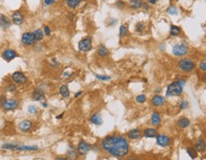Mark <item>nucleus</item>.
Here are the masks:
<instances>
[{
	"label": "nucleus",
	"mask_w": 206,
	"mask_h": 160,
	"mask_svg": "<svg viewBox=\"0 0 206 160\" xmlns=\"http://www.w3.org/2000/svg\"><path fill=\"white\" fill-rule=\"evenodd\" d=\"M63 75H64L65 77H70V76L72 75V73H64Z\"/></svg>",
	"instance_id": "obj_54"
},
{
	"label": "nucleus",
	"mask_w": 206,
	"mask_h": 160,
	"mask_svg": "<svg viewBox=\"0 0 206 160\" xmlns=\"http://www.w3.org/2000/svg\"><path fill=\"white\" fill-rule=\"evenodd\" d=\"M191 124V121L189 120L187 117H180L178 120L177 121V125L180 127V129H186L188 128Z\"/></svg>",
	"instance_id": "obj_21"
},
{
	"label": "nucleus",
	"mask_w": 206,
	"mask_h": 160,
	"mask_svg": "<svg viewBox=\"0 0 206 160\" xmlns=\"http://www.w3.org/2000/svg\"><path fill=\"white\" fill-rule=\"evenodd\" d=\"M159 48H160V49H162L161 51H164V49H165V45H164V44H162V45L159 46Z\"/></svg>",
	"instance_id": "obj_55"
},
{
	"label": "nucleus",
	"mask_w": 206,
	"mask_h": 160,
	"mask_svg": "<svg viewBox=\"0 0 206 160\" xmlns=\"http://www.w3.org/2000/svg\"><path fill=\"white\" fill-rule=\"evenodd\" d=\"M59 94L62 95V97L64 98H69L70 97V90H69V87L68 85H62V86H60L59 88Z\"/></svg>",
	"instance_id": "obj_27"
},
{
	"label": "nucleus",
	"mask_w": 206,
	"mask_h": 160,
	"mask_svg": "<svg viewBox=\"0 0 206 160\" xmlns=\"http://www.w3.org/2000/svg\"><path fill=\"white\" fill-rule=\"evenodd\" d=\"M103 151L115 157H124L130 152V146L127 139L118 134L108 135L101 141Z\"/></svg>",
	"instance_id": "obj_1"
},
{
	"label": "nucleus",
	"mask_w": 206,
	"mask_h": 160,
	"mask_svg": "<svg viewBox=\"0 0 206 160\" xmlns=\"http://www.w3.org/2000/svg\"><path fill=\"white\" fill-rule=\"evenodd\" d=\"M51 33H52V30H51L49 26H45V27H44V33H45L47 36L51 35Z\"/></svg>",
	"instance_id": "obj_43"
},
{
	"label": "nucleus",
	"mask_w": 206,
	"mask_h": 160,
	"mask_svg": "<svg viewBox=\"0 0 206 160\" xmlns=\"http://www.w3.org/2000/svg\"><path fill=\"white\" fill-rule=\"evenodd\" d=\"M142 132L139 130V129H133V130L129 131L127 132V136L130 139H133V140H136V139H139L142 136Z\"/></svg>",
	"instance_id": "obj_16"
},
{
	"label": "nucleus",
	"mask_w": 206,
	"mask_h": 160,
	"mask_svg": "<svg viewBox=\"0 0 206 160\" xmlns=\"http://www.w3.org/2000/svg\"><path fill=\"white\" fill-rule=\"evenodd\" d=\"M42 106L44 108H48V103H47L46 101H42Z\"/></svg>",
	"instance_id": "obj_51"
},
{
	"label": "nucleus",
	"mask_w": 206,
	"mask_h": 160,
	"mask_svg": "<svg viewBox=\"0 0 206 160\" xmlns=\"http://www.w3.org/2000/svg\"><path fill=\"white\" fill-rule=\"evenodd\" d=\"M144 30H145V24H144L143 22L136 23V33H142Z\"/></svg>",
	"instance_id": "obj_35"
},
{
	"label": "nucleus",
	"mask_w": 206,
	"mask_h": 160,
	"mask_svg": "<svg viewBox=\"0 0 206 160\" xmlns=\"http://www.w3.org/2000/svg\"><path fill=\"white\" fill-rule=\"evenodd\" d=\"M43 2H44V4H45L46 6H50L52 4H54V0H43Z\"/></svg>",
	"instance_id": "obj_44"
},
{
	"label": "nucleus",
	"mask_w": 206,
	"mask_h": 160,
	"mask_svg": "<svg viewBox=\"0 0 206 160\" xmlns=\"http://www.w3.org/2000/svg\"><path fill=\"white\" fill-rule=\"evenodd\" d=\"M160 121H161V117H160V114L157 113V112H154L151 115V122L154 126H157L160 124Z\"/></svg>",
	"instance_id": "obj_25"
},
{
	"label": "nucleus",
	"mask_w": 206,
	"mask_h": 160,
	"mask_svg": "<svg viewBox=\"0 0 206 160\" xmlns=\"http://www.w3.org/2000/svg\"><path fill=\"white\" fill-rule=\"evenodd\" d=\"M93 48V39L91 36L83 37L79 42H78V50L82 53L90 52Z\"/></svg>",
	"instance_id": "obj_4"
},
{
	"label": "nucleus",
	"mask_w": 206,
	"mask_h": 160,
	"mask_svg": "<svg viewBox=\"0 0 206 160\" xmlns=\"http://www.w3.org/2000/svg\"><path fill=\"white\" fill-rule=\"evenodd\" d=\"M19 106V102L16 99H6L2 104L4 111H13Z\"/></svg>",
	"instance_id": "obj_9"
},
{
	"label": "nucleus",
	"mask_w": 206,
	"mask_h": 160,
	"mask_svg": "<svg viewBox=\"0 0 206 160\" xmlns=\"http://www.w3.org/2000/svg\"><path fill=\"white\" fill-rule=\"evenodd\" d=\"M58 65H59V64H58L57 61H56V59H53V62L51 63V66H53V67H54V68H56V67H58Z\"/></svg>",
	"instance_id": "obj_45"
},
{
	"label": "nucleus",
	"mask_w": 206,
	"mask_h": 160,
	"mask_svg": "<svg viewBox=\"0 0 206 160\" xmlns=\"http://www.w3.org/2000/svg\"><path fill=\"white\" fill-rule=\"evenodd\" d=\"M63 114H61L60 115H57V116H56V118H57V119H60L61 117H62V116H63Z\"/></svg>",
	"instance_id": "obj_56"
},
{
	"label": "nucleus",
	"mask_w": 206,
	"mask_h": 160,
	"mask_svg": "<svg viewBox=\"0 0 206 160\" xmlns=\"http://www.w3.org/2000/svg\"><path fill=\"white\" fill-rule=\"evenodd\" d=\"M198 66H200V69L201 71H206V59L200 61V65H198Z\"/></svg>",
	"instance_id": "obj_42"
},
{
	"label": "nucleus",
	"mask_w": 206,
	"mask_h": 160,
	"mask_svg": "<svg viewBox=\"0 0 206 160\" xmlns=\"http://www.w3.org/2000/svg\"><path fill=\"white\" fill-rule=\"evenodd\" d=\"M116 6L119 9H123L126 7V3L124 1H122V0H118V1L116 2Z\"/></svg>",
	"instance_id": "obj_41"
},
{
	"label": "nucleus",
	"mask_w": 206,
	"mask_h": 160,
	"mask_svg": "<svg viewBox=\"0 0 206 160\" xmlns=\"http://www.w3.org/2000/svg\"><path fill=\"white\" fill-rule=\"evenodd\" d=\"M128 35V28L125 25H121L119 27V36L124 37Z\"/></svg>",
	"instance_id": "obj_34"
},
{
	"label": "nucleus",
	"mask_w": 206,
	"mask_h": 160,
	"mask_svg": "<svg viewBox=\"0 0 206 160\" xmlns=\"http://www.w3.org/2000/svg\"><path fill=\"white\" fill-rule=\"evenodd\" d=\"M186 152H187V154L190 156L192 159H196V158H197L198 152L196 151V149L191 148V147H188V148H186Z\"/></svg>",
	"instance_id": "obj_32"
},
{
	"label": "nucleus",
	"mask_w": 206,
	"mask_h": 160,
	"mask_svg": "<svg viewBox=\"0 0 206 160\" xmlns=\"http://www.w3.org/2000/svg\"><path fill=\"white\" fill-rule=\"evenodd\" d=\"M11 79L13 80V83L15 84H20V85H23L25 84L27 81H28V78L25 75V73H22V71H15L13 73H12L11 75Z\"/></svg>",
	"instance_id": "obj_6"
},
{
	"label": "nucleus",
	"mask_w": 206,
	"mask_h": 160,
	"mask_svg": "<svg viewBox=\"0 0 206 160\" xmlns=\"http://www.w3.org/2000/svg\"><path fill=\"white\" fill-rule=\"evenodd\" d=\"M142 134H143L144 137L153 138V137H156L157 135V131L154 128H147L143 131Z\"/></svg>",
	"instance_id": "obj_19"
},
{
	"label": "nucleus",
	"mask_w": 206,
	"mask_h": 160,
	"mask_svg": "<svg viewBox=\"0 0 206 160\" xmlns=\"http://www.w3.org/2000/svg\"><path fill=\"white\" fill-rule=\"evenodd\" d=\"M143 0H130L129 1V7L133 10H137L142 8Z\"/></svg>",
	"instance_id": "obj_23"
},
{
	"label": "nucleus",
	"mask_w": 206,
	"mask_h": 160,
	"mask_svg": "<svg viewBox=\"0 0 206 160\" xmlns=\"http://www.w3.org/2000/svg\"><path fill=\"white\" fill-rule=\"evenodd\" d=\"M81 94H82V91H78L77 93H75V94H74V97H75V98L79 97Z\"/></svg>",
	"instance_id": "obj_48"
},
{
	"label": "nucleus",
	"mask_w": 206,
	"mask_h": 160,
	"mask_svg": "<svg viewBox=\"0 0 206 160\" xmlns=\"http://www.w3.org/2000/svg\"><path fill=\"white\" fill-rule=\"evenodd\" d=\"M148 1V3L150 5H154V4H157V2H159V0H147Z\"/></svg>",
	"instance_id": "obj_47"
},
{
	"label": "nucleus",
	"mask_w": 206,
	"mask_h": 160,
	"mask_svg": "<svg viewBox=\"0 0 206 160\" xmlns=\"http://www.w3.org/2000/svg\"><path fill=\"white\" fill-rule=\"evenodd\" d=\"M21 42L23 45L25 46H32L35 43V38H34V35L33 33H24L21 37Z\"/></svg>",
	"instance_id": "obj_8"
},
{
	"label": "nucleus",
	"mask_w": 206,
	"mask_h": 160,
	"mask_svg": "<svg viewBox=\"0 0 206 160\" xmlns=\"http://www.w3.org/2000/svg\"><path fill=\"white\" fill-rule=\"evenodd\" d=\"M38 150V147L37 146H23V145H18L17 148L15 149V151H20V152H24V151H28V152H32V151H37Z\"/></svg>",
	"instance_id": "obj_26"
},
{
	"label": "nucleus",
	"mask_w": 206,
	"mask_h": 160,
	"mask_svg": "<svg viewBox=\"0 0 206 160\" xmlns=\"http://www.w3.org/2000/svg\"><path fill=\"white\" fill-rule=\"evenodd\" d=\"M32 99L34 101H43V99H45V94H44V89L42 87L36 88L33 91Z\"/></svg>",
	"instance_id": "obj_11"
},
{
	"label": "nucleus",
	"mask_w": 206,
	"mask_h": 160,
	"mask_svg": "<svg viewBox=\"0 0 206 160\" xmlns=\"http://www.w3.org/2000/svg\"><path fill=\"white\" fill-rule=\"evenodd\" d=\"M185 84H186V80L184 78H178L177 81L168 85L166 90V97L180 96L183 93V87L185 86Z\"/></svg>",
	"instance_id": "obj_2"
},
{
	"label": "nucleus",
	"mask_w": 206,
	"mask_h": 160,
	"mask_svg": "<svg viewBox=\"0 0 206 160\" xmlns=\"http://www.w3.org/2000/svg\"><path fill=\"white\" fill-rule=\"evenodd\" d=\"M178 107H180V110H181V111L186 110V109L189 107V103L186 100H181V101H180V103H178Z\"/></svg>",
	"instance_id": "obj_37"
},
{
	"label": "nucleus",
	"mask_w": 206,
	"mask_h": 160,
	"mask_svg": "<svg viewBox=\"0 0 206 160\" xmlns=\"http://www.w3.org/2000/svg\"><path fill=\"white\" fill-rule=\"evenodd\" d=\"M77 150L78 154L79 155H86L92 150V146L89 144L88 142L81 140V141H79V143H78Z\"/></svg>",
	"instance_id": "obj_7"
},
{
	"label": "nucleus",
	"mask_w": 206,
	"mask_h": 160,
	"mask_svg": "<svg viewBox=\"0 0 206 160\" xmlns=\"http://www.w3.org/2000/svg\"><path fill=\"white\" fill-rule=\"evenodd\" d=\"M34 35V38H35V41H41L44 37V33L42 32V30L37 29L33 32Z\"/></svg>",
	"instance_id": "obj_31"
},
{
	"label": "nucleus",
	"mask_w": 206,
	"mask_h": 160,
	"mask_svg": "<svg viewBox=\"0 0 206 160\" xmlns=\"http://www.w3.org/2000/svg\"><path fill=\"white\" fill-rule=\"evenodd\" d=\"M56 160H69L67 157H56Z\"/></svg>",
	"instance_id": "obj_52"
},
{
	"label": "nucleus",
	"mask_w": 206,
	"mask_h": 160,
	"mask_svg": "<svg viewBox=\"0 0 206 160\" xmlns=\"http://www.w3.org/2000/svg\"><path fill=\"white\" fill-rule=\"evenodd\" d=\"M178 69L185 73H190L196 69V63L192 59L189 58H182L177 62Z\"/></svg>",
	"instance_id": "obj_3"
},
{
	"label": "nucleus",
	"mask_w": 206,
	"mask_h": 160,
	"mask_svg": "<svg viewBox=\"0 0 206 160\" xmlns=\"http://www.w3.org/2000/svg\"><path fill=\"white\" fill-rule=\"evenodd\" d=\"M18 127L22 132H29L33 127V123L30 120H24L18 125Z\"/></svg>",
	"instance_id": "obj_22"
},
{
	"label": "nucleus",
	"mask_w": 206,
	"mask_h": 160,
	"mask_svg": "<svg viewBox=\"0 0 206 160\" xmlns=\"http://www.w3.org/2000/svg\"><path fill=\"white\" fill-rule=\"evenodd\" d=\"M11 25H12L11 19H9V17H7L6 15L0 13V27H1L2 29L7 30L11 27Z\"/></svg>",
	"instance_id": "obj_17"
},
{
	"label": "nucleus",
	"mask_w": 206,
	"mask_h": 160,
	"mask_svg": "<svg viewBox=\"0 0 206 160\" xmlns=\"http://www.w3.org/2000/svg\"><path fill=\"white\" fill-rule=\"evenodd\" d=\"M201 80H202V82L206 83V73H204L201 75Z\"/></svg>",
	"instance_id": "obj_49"
},
{
	"label": "nucleus",
	"mask_w": 206,
	"mask_h": 160,
	"mask_svg": "<svg viewBox=\"0 0 206 160\" xmlns=\"http://www.w3.org/2000/svg\"><path fill=\"white\" fill-rule=\"evenodd\" d=\"M154 91H156V93L157 94H159V93H161V91H162V88H157V89H156V90H154Z\"/></svg>",
	"instance_id": "obj_50"
},
{
	"label": "nucleus",
	"mask_w": 206,
	"mask_h": 160,
	"mask_svg": "<svg viewBox=\"0 0 206 160\" xmlns=\"http://www.w3.org/2000/svg\"><path fill=\"white\" fill-rule=\"evenodd\" d=\"M6 91H10V93H13V91H16V86L13 83L11 84H8L6 86Z\"/></svg>",
	"instance_id": "obj_40"
},
{
	"label": "nucleus",
	"mask_w": 206,
	"mask_h": 160,
	"mask_svg": "<svg viewBox=\"0 0 206 160\" xmlns=\"http://www.w3.org/2000/svg\"><path fill=\"white\" fill-rule=\"evenodd\" d=\"M97 54L99 57H102V58L103 57H106L109 54V50L107 49V47H106L105 45L101 44L97 49Z\"/></svg>",
	"instance_id": "obj_24"
},
{
	"label": "nucleus",
	"mask_w": 206,
	"mask_h": 160,
	"mask_svg": "<svg viewBox=\"0 0 206 160\" xmlns=\"http://www.w3.org/2000/svg\"><path fill=\"white\" fill-rule=\"evenodd\" d=\"M195 149L198 152H203L206 149V143L203 139H198L196 141L195 144Z\"/></svg>",
	"instance_id": "obj_20"
},
{
	"label": "nucleus",
	"mask_w": 206,
	"mask_h": 160,
	"mask_svg": "<svg viewBox=\"0 0 206 160\" xmlns=\"http://www.w3.org/2000/svg\"><path fill=\"white\" fill-rule=\"evenodd\" d=\"M142 8H143L144 10H146V11H148V10L150 9V6H149L148 3H145V2H144L143 5H142Z\"/></svg>",
	"instance_id": "obj_46"
},
{
	"label": "nucleus",
	"mask_w": 206,
	"mask_h": 160,
	"mask_svg": "<svg viewBox=\"0 0 206 160\" xmlns=\"http://www.w3.org/2000/svg\"><path fill=\"white\" fill-rule=\"evenodd\" d=\"M90 121H91V123H93L95 126H101L103 124L102 116L100 115V114H98V113H95L94 114H92L91 117H90Z\"/></svg>",
	"instance_id": "obj_18"
},
{
	"label": "nucleus",
	"mask_w": 206,
	"mask_h": 160,
	"mask_svg": "<svg viewBox=\"0 0 206 160\" xmlns=\"http://www.w3.org/2000/svg\"><path fill=\"white\" fill-rule=\"evenodd\" d=\"M82 0H65V2H66L67 6L69 7L70 9H75L77 8L78 5L80 4Z\"/></svg>",
	"instance_id": "obj_29"
},
{
	"label": "nucleus",
	"mask_w": 206,
	"mask_h": 160,
	"mask_svg": "<svg viewBox=\"0 0 206 160\" xmlns=\"http://www.w3.org/2000/svg\"><path fill=\"white\" fill-rule=\"evenodd\" d=\"M126 160H138V159H137L136 156H131V157H129L128 159H126Z\"/></svg>",
	"instance_id": "obj_53"
},
{
	"label": "nucleus",
	"mask_w": 206,
	"mask_h": 160,
	"mask_svg": "<svg viewBox=\"0 0 206 160\" xmlns=\"http://www.w3.org/2000/svg\"><path fill=\"white\" fill-rule=\"evenodd\" d=\"M188 52H189V48L187 46V44H185L184 42L176 44V45L173 47V49H172V53L176 56H184L188 53Z\"/></svg>",
	"instance_id": "obj_5"
},
{
	"label": "nucleus",
	"mask_w": 206,
	"mask_h": 160,
	"mask_svg": "<svg viewBox=\"0 0 206 160\" xmlns=\"http://www.w3.org/2000/svg\"><path fill=\"white\" fill-rule=\"evenodd\" d=\"M164 103H165V98H164L162 95L160 94H156L154 95L151 99V104L154 107H160L163 106Z\"/></svg>",
	"instance_id": "obj_13"
},
{
	"label": "nucleus",
	"mask_w": 206,
	"mask_h": 160,
	"mask_svg": "<svg viewBox=\"0 0 206 160\" xmlns=\"http://www.w3.org/2000/svg\"><path fill=\"white\" fill-rule=\"evenodd\" d=\"M12 20L15 25H21L24 22V15L21 12L16 11L12 15Z\"/></svg>",
	"instance_id": "obj_14"
},
{
	"label": "nucleus",
	"mask_w": 206,
	"mask_h": 160,
	"mask_svg": "<svg viewBox=\"0 0 206 160\" xmlns=\"http://www.w3.org/2000/svg\"><path fill=\"white\" fill-rule=\"evenodd\" d=\"M167 13H169L171 15H178V8L175 5H170L166 10Z\"/></svg>",
	"instance_id": "obj_30"
},
{
	"label": "nucleus",
	"mask_w": 206,
	"mask_h": 160,
	"mask_svg": "<svg viewBox=\"0 0 206 160\" xmlns=\"http://www.w3.org/2000/svg\"><path fill=\"white\" fill-rule=\"evenodd\" d=\"M78 152H77V150L75 149L73 145H70L69 146V149H68V151H67V156H68V159H70V160H77L78 158Z\"/></svg>",
	"instance_id": "obj_15"
},
{
	"label": "nucleus",
	"mask_w": 206,
	"mask_h": 160,
	"mask_svg": "<svg viewBox=\"0 0 206 160\" xmlns=\"http://www.w3.org/2000/svg\"><path fill=\"white\" fill-rule=\"evenodd\" d=\"M18 144H13V143H6L2 145V149L4 150H11V151H15Z\"/></svg>",
	"instance_id": "obj_33"
},
{
	"label": "nucleus",
	"mask_w": 206,
	"mask_h": 160,
	"mask_svg": "<svg viewBox=\"0 0 206 160\" xmlns=\"http://www.w3.org/2000/svg\"><path fill=\"white\" fill-rule=\"evenodd\" d=\"M157 144L159 146V147L165 148L168 147L171 144V138L169 136H167L165 134H157L156 136Z\"/></svg>",
	"instance_id": "obj_10"
},
{
	"label": "nucleus",
	"mask_w": 206,
	"mask_h": 160,
	"mask_svg": "<svg viewBox=\"0 0 206 160\" xmlns=\"http://www.w3.org/2000/svg\"><path fill=\"white\" fill-rule=\"evenodd\" d=\"M37 112H38V108L36 106H34V105H30L28 107V113L31 114H35Z\"/></svg>",
	"instance_id": "obj_39"
},
{
	"label": "nucleus",
	"mask_w": 206,
	"mask_h": 160,
	"mask_svg": "<svg viewBox=\"0 0 206 160\" xmlns=\"http://www.w3.org/2000/svg\"><path fill=\"white\" fill-rule=\"evenodd\" d=\"M95 76L97 80H100V81H109L110 79H111V76L106 75V74H97V73H95Z\"/></svg>",
	"instance_id": "obj_36"
},
{
	"label": "nucleus",
	"mask_w": 206,
	"mask_h": 160,
	"mask_svg": "<svg viewBox=\"0 0 206 160\" xmlns=\"http://www.w3.org/2000/svg\"><path fill=\"white\" fill-rule=\"evenodd\" d=\"M1 56L4 60L10 62V61H12L13 59H15V57H17V53L13 49H6L4 52L2 53Z\"/></svg>",
	"instance_id": "obj_12"
},
{
	"label": "nucleus",
	"mask_w": 206,
	"mask_h": 160,
	"mask_svg": "<svg viewBox=\"0 0 206 160\" xmlns=\"http://www.w3.org/2000/svg\"><path fill=\"white\" fill-rule=\"evenodd\" d=\"M146 95L145 94H139V95H137V96L136 97V101L137 102V103H139V104H142L144 103V102L146 101Z\"/></svg>",
	"instance_id": "obj_38"
},
{
	"label": "nucleus",
	"mask_w": 206,
	"mask_h": 160,
	"mask_svg": "<svg viewBox=\"0 0 206 160\" xmlns=\"http://www.w3.org/2000/svg\"><path fill=\"white\" fill-rule=\"evenodd\" d=\"M181 33V28L177 25H171L170 28V35L171 36H178Z\"/></svg>",
	"instance_id": "obj_28"
}]
</instances>
